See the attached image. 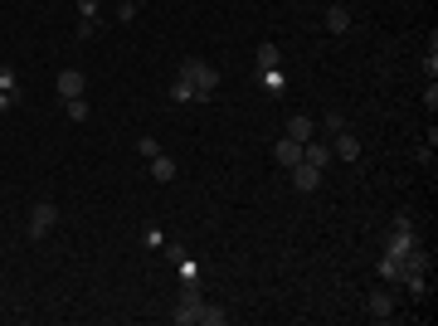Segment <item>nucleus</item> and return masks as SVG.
<instances>
[{"label": "nucleus", "instance_id": "nucleus-1", "mask_svg": "<svg viewBox=\"0 0 438 326\" xmlns=\"http://www.w3.org/2000/svg\"><path fill=\"white\" fill-rule=\"evenodd\" d=\"M180 78H190V83H195L200 103H205V98H215V88H219L215 63H205V58H185V63H180Z\"/></svg>", "mask_w": 438, "mask_h": 326}, {"label": "nucleus", "instance_id": "nucleus-2", "mask_svg": "<svg viewBox=\"0 0 438 326\" xmlns=\"http://www.w3.org/2000/svg\"><path fill=\"white\" fill-rule=\"evenodd\" d=\"M25 229H29V239H49V234L58 229V205H54V200H39V205L29 210Z\"/></svg>", "mask_w": 438, "mask_h": 326}, {"label": "nucleus", "instance_id": "nucleus-3", "mask_svg": "<svg viewBox=\"0 0 438 326\" xmlns=\"http://www.w3.org/2000/svg\"><path fill=\"white\" fill-rule=\"evenodd\" d=\"M200 312H205V297H200V287L180 282V302H175V326H195V322H200Z\"/></svg>", "mask_w": 438, "mask_h": 326}, {"label": "nucleus", "instance_id": "nucleus-4", "mask_svg": "<svg viewBox=\"0 0 438 326\" xmlns=\"http://www.w3.org/2000/svg\"><path fill=\"white\" fill-rule=\"evenodd\" d=\"M331 156H336V161H356V156H360V136L346 132V127L331 132Z\"/></svg>", "mask_w": 438, "mask_h": 326}, {"label": "nucleus", "instance_id": "nucleus-5", "mask_svg": "<svg viewBox=\"0 0 438 326\" xmlns=\"http://www.w3.org/2000/svg\"><path fill=\"white\" fill-rule=\"evenodd\" d=\"M302 161H307V165H317V170H327V165L336 161V156H331V141H317V136H312V141L302 146Z\"/></svg>", "mask_w": 438, "mask_h": 326}, {"label": "nucleus", "instance_id": "nucleus-6", "mask_svg": "<svg viewBox=\"0 0 438 326\" xmlns=\"http://www.w3.org/2000/svg\"><path fill=\"white\" fill-rule=\"evenodd\" d=\"M54 88H58V103H68V98H83V73L78 68H63L54 78Z\"/></svg>", "mask_w": 438, "mask_h": 326}, {"label": "nucleus", "instance_id": "nucleus-7", "mask_svg": "<svg viewBox=\"0 0 438 326\" xmlns=\"http://www.w3.org/2000/svg\"><path fill=\"white\" fill-rule=\"evenodd\" d=\"M292 185H297V190H322V170H317V165H307V161H297L292 165Z\"/></svg>", "mask_w": 438, "mask_h": 326}, {"label": "nucleus", "instance_id": "nucleus-8", "mask_svg": "<svg viewBox=\"0 0 438 326\" xmlns=\"http://www.w3.org/2000/svg\"><path fill=\"white\" fill-rule=\"evenodd\" d=\"M287 136L307 146V141L317 136V117H302V112H292V117H287Z\"/></svg>", "mask_w": 438, "mask_h": 326}, {"label": "nucleus", "instance_id": "nucleus-9", "mask_svg": "<svg viewBox=\"0 0 438 326\" xmlns=\"http://www.w3.org/2000/svg\"><path fill=\"white\" fill-rule=\"evenodd\" d=\"M273 161L292 170V165L302 161V141H292V136H282V141H273Z\"/></svg>", "mask_w": 438, "mask_h": 326}, {"label": "nucleus", "instance_id": "nucleus-10", "mask_svg": "<svg viewBox=\"0 0 438 326\" xmlns=\"http://www.w3.org/2000/svg\"><path fill=\"white\" fill-rule=\"evenodd\" d=\"M151 175H156V180H161V185H170V180H175V175H180V165L170 161V156H165V151H156V156H151Z\"/></svg>", "mask_w": 438, "mask_h": 326}, {"label": "nucleus", "instance_id": "nucleus-11", "mask_svg": "<svg viewBox=\"0 0 438 326\" xmlns=\"http://www.w3.org/2000/svg\"><path fill=\"white\" fill-rule=\"evenodd\" d=\"M175 277H180V282H190V287H200V263H195L185 248L175 253Z\"/></svg>", "mask_w": 438, "mask_h": 326}, {"label": "nucleus", "instance_id": "nucleus-12", "mask_svg": "<svg viewBox=\"0 0 438 326\" xmlns=\"http://www.w3.org/2000/svg\"><path fill=\"white\" fill-rule=\"evenodd\" d=\"M327 29L331 34H351V10L346 5H327Z\"/></svg>", "mask_w": 438, "mask_h": 326}, {"label": "nucleus", "instance_id": "nucleus-13", "mask_svg": "<svg viewBox=\"0 0 438 326\" xmlns=\"http://www.w3.org/2000/svg\"><path fill=\"white\" fill-rule=\"evenodd\" d=\"M365 312H370L375 322H384V317L394 312V297H389V292H370V297H365Z\"/></svg>", "mask_w": 438, "mask_h": 326}, {"label": "nucleus", "instance_id": "nucleus-14", "mask_svg": "<svg viewBox=\"0 0 438 326\" xmlns=\"http://www.w3.org/2000/svg\"><path fill=\"white\" fill-rule=\"evenodd\" d=\"M258 88H263V93H282V88H287V78H282V68H258Z\"/></svg>", "mask_w": 438, "mask_h": 326}, {"label": "nucleus", "instance_id": "nucleus-15", "mask_svg": "<svg viewBox=\"0 0 438 326\" xmlns=\"http://www.w3.org/2000/svg\"><path fill=\"white\" fill-rule=\"evenodd\" d=\"M170 103H200L195 83H190V78H175V83H170Z\"/></svg>", "mask_w": 438, "mask_h": 326}, {"label": "nucleus", "instance_id": "nucleus-16", "mask_svg": "<svg viewBox=\"0 0 438 326\" xmlns=\"http://www.w3.org/2000/svg\"><path fill=\"white\" fill-rule=\"evenodd\" d=\"M253 58H258V68H277V44H273V39H263V44L253 49Z\"/></svg>", "mask_w": 438, "mask_h": 326}, {"label": "nucleus", "instance_id": "nucleus-17", "mask_svg": "<svg viewBox=\"0 0 438 326\" xmlns=\"http://www.w3.org/2000/svg\"><path fill=\"white\" fill-rule=\"evenodd\" d=\"M63 117H68V122H88V117H93V112H88V98H68V103H63Z\"/></svg>", "mask_w": 438, "mask_h": 326}, {"label": "nucleus", "instance_id": "nucleus-18", "mask_svg": "<svg viewBox=\"0 0 438 326\" xmlns=\"http://www.w3.org/2000/svg\"><path fill=\"white\" fill-rule=\"evenodd\" d=\"M229 322V312L224 307H215V302H205V312H200V326H224Z\"/></svg>", "mask_w": 438, "mask_h": 326}, {"label": "nucleus", "instance_id": "nucleus-19", "mask_svg": "<svg viewBox=\"0 0 438 326\" xmlns=\"http://www.w3.org/2000/svg\"><path fill=\"white\" fill-rule=\"evenodd\" d=\"M0 93H20V73L10 63H0Z\"/></svg>", "mask_w": 438, "mask_h": 326}, {"label": "nucleus", "instance_id": "nucleus-20", "mask_svg": "<svg viewBox=\"0 0 438 326\" xmlns=\"http://www.w3.org/2000/svg\"><path fill=\"white\" fill-rule=\"evenodd\" d=\"M141 244L151 248V253H161V248H165V234H161V229H156V224H151V229L141 234Z\"/></svg>", "mask_w": 438, "mask_h": 326}, {"label": "nucleus", "instance_id": "nucleus-21", "mask_svg": "<svg viewBox=\"0 0 438 326\" xmlns=\"http://www.w3.org/2000/svg\"><path fill=\"white\" fill-rule=\"evenodd\" d=\"M25 103V93H0V112H15Z\"/></svg>", "mask_w": 438, "mask_h": 326}, {"label": "nucleus", "instance_id": "nucleus-22", "mask_svg": "<svg viewBox=\"0 0 438 326\" xmlns=\"http://www.w3.org/2000/svg\"><path fill=\"white\" fill-rule=\"evenodd\" d=\"M322 127H327V136H331V132H341V127H346V117H341V112H327V117H322Z\"/></svg>", "mask_w": 438, "mask_h": 326}, {"label": "nucleus", "instance_id": "nucleus-23", "mask_svg": "<svg viewBox=\"0 0 438 326\" xmlns=\"http://www.w3.org/2000/svg\"><path fill=\"white\" fill-rule=\"evenodd\" d=\"M137 10H141V5H127V0H122V5H117V20H122V25H132V20H137Z\"/></svg>", "mask_w": 438, "mask_h": 326}, {"label": "nucleus", "instance_id": "nucleus-24", "mask_svg": "<svg viewBox=\"0 0 438 326\" xmlns=\"http://www.w3.org/2000/svg\"><path fill=\"white\" fill-rule=\"evenodd\" d=\"M137 151H141V156H146V161H151V156H156L161 146H156V136H141V141H137Z\"/></svg>", "mask_w": 438, "mask_h": 326}, {"label": "nucleus", "instance_id": "nucleus-25", "mask_svg": "<svg viewBox=\"0 0 438 326\" xmlns=\"http://www.w3.org/2000/svg\"><path fill=\"white\" fill-rule=\"evenodd\" d=\"M98 29H103V20H83V25H78V39H93Z\"/></svg>", "mask_w": 438, "mask_h": 326}, {"label": "nucleus", "instance_id": "nucleus-26", "mask_svg": "<svg viewBox=\"0 0 438 326\" xmlns=\"http://www.w3.org/2000/svg\"><path fill=\"white\" fill-rule=\"evenodd\" d=\"M78 15L83 20H98V0H78Z\"/></svg>", "mask_w": 438, "mask_h": 326}, {"label": "nucleus", "instance_id": "nucleus-27", "mask_svg": "<svg viewBox=\"0 0 438 326\" xmlns=\"http://www.w3.org/2000/svg\"><path fill=\"white\" fill-rule=\"evenodd\" d=\"M127 5H141V0H127Z\"/></svg>", "mask_w": 438, "mask_h": 326}]
</instances>
